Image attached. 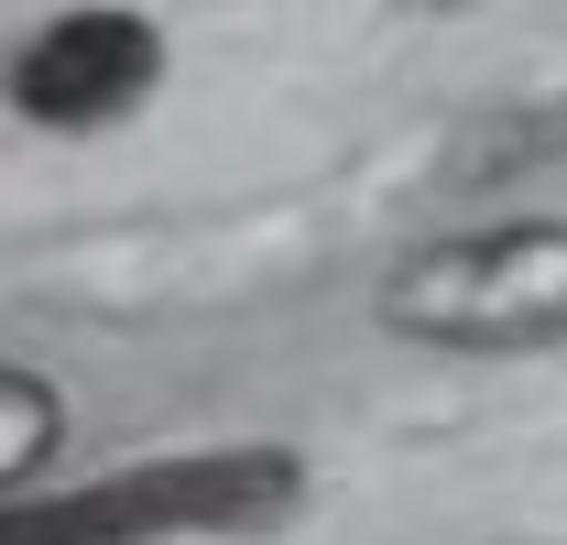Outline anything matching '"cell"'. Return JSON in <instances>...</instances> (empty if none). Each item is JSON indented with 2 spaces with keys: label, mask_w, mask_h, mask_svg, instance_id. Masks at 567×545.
Masks as SVG:
<instances>
[{
  "label": "cell",
  "mask_w": 567,
  "mask_h": 545,
  "mask_svg": "<svg viewBox=\"0 0 567 545\" xmlns=\"http://www.w3.org/2000/svg\"><path fill=\"white\" fill-rule=\"evenodd\" d=\"M295 513H306V459L251 436V448L132 459L76 491H11L0 545H186V535H274Z\"/></svg>",
  "instance_id": "1"
},
{
  "label": "cell",
  "mask_w": 567,
  "mask_h": 545,
  "mask_svg": "<svg viewBox=\"0 0 567 545\" xmlns=\"http://www.w3.org/2000/svg\"><path fill=\"white\" fill-rule=\"evenodd\" d=\"M55 436H66L55 382H44V371H22V360H0V502H11L22 480L55 459Z\"/></svg>",
  "instance_id": "4"
},
{
  "label": "cell",
  "mask_w": 567,
  "mask_h": 545,
  "mask_svg": "<svg viewBox=\"0 0 567 545\" xmlns=\"http://www.w3.org/2000/svg\"><path fill=\"white\" fill-rule=\"evenodd\" d=\"M382 328L447 360H524L567 349V218H492L447 229L382 272Z\"/></svg>",
  "instance_id": "2"
},
{
  "label": "cell",
  "mask_w": 567,
  "mask_h": 545,
  "mask_svg": "<svg viewBox=\"0 0 567 545\" xmlns=\"http://www.w3.org/2000/svg\"><path fill=\"white\" fill-rule=\"evenodd\" d=\"M557 142H567V110H557V132H535L524 153H557ZM502 164H513V153H492V164H458V175H502Z\"/></svg>",
  "instance_id": "5"
},
{
  "label": "cell",
  "mask_w": 567,
  "mask_h": 545,
  "mask_svg": "<svg viewBox=\"0 0 567 545\" xmlns=\"http://www.w3.org/2000/svg\"><path fill=\"white\" fill-rule=\"evenodd\" d=\"M153 88H164V33L142 11H121V0L55 11L44 33H22L0 55V99L33 132H110V121H132Z\"/></svg>",
  "instance_id": "3"
}]
</instances>
